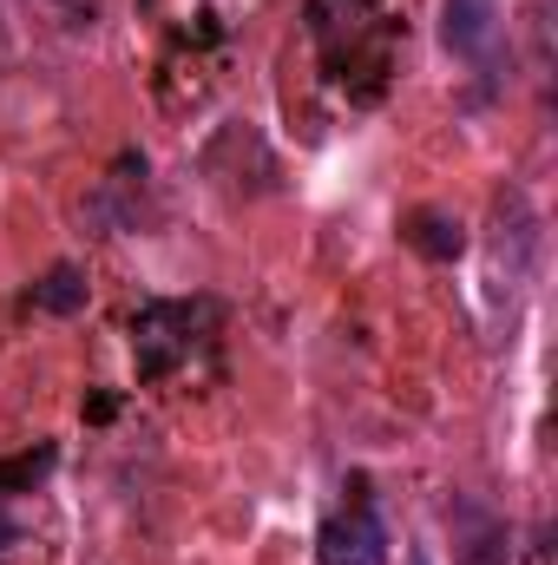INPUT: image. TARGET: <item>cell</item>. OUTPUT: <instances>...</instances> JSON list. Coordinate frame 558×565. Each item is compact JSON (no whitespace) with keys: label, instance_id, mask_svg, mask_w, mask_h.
<instances>
[{"label":"cell","instance_id":"5b68a950","mask_svg":"<svg viewBox=\"0 0 558 565\" xmlns=\"http://www.w3.org/2000/svg\"><path fill=\"white\" fill-rule=\"evenodd\" d=\"M46 467H53V447H40V454H20V460H0V493H13V487H33Z\"/></svg>","mask_w":558,"mask_h":565},{"label":"cell","instance_id":"277c9868","mask_svg":"<svg viewBox=\"0 0 558 565\" xmlns=\"http://www.w3.org/2000/svg\"><path fill=\"white\" fill-rule=\"evenodd\" d=\"M26 302H33V309H46V316H73V309H86V270L53 264L46 277L26 289Z\"/></svg>","mask_w":558,"mask_h":565},{"label":"cell","instance_id":"7a4b0ae2","mask_svg":"<svg viewBox=\"0 0 558 565\" xmlns=\"http://www.w3.org/2000/svg\"><path fill=\"white\" fill-rule=\"evenodd\" d=\"M493 33H500V13H493V0H447L440 7V40L453 46V53H486L493 46Z\"/></svg>","mask_w":558,"mask_h":565},{"label":"cell","instance_id":"6da1fadb","mask_svg":"<svg viewBox=\"0 0 558 565\" xmlns=\"http://www.w3.org/2000/svg\"><path fill=\"white\" fill-rule=\"evenodd\" d=\"M315 559L322 565H388V533L368 507H348L335 513L322 533H315Z\"/></svg>","mask_w":558,"mask_h":565},{"label":"cell","instance_id":"8992f818","mask_svg":"<svg viewBox=\"0 0 558 565\" xmlns=\"http://www.w3.org/2000/svg\"><path fill=\"white\" fill-rule=\"evenodd\" d=\"M415 565H427V559H415Z\"/></svg>","mask_w":558,"mask_h":565},{"label":"cell","instance_id":"3957f363","mask_svg":"<svg viewBox=\"0 0 558 565\" xmlns=\"http://www.w3.org/2000/svg\"><path fill=\"white\" fill-rule=\"evenodd\" d=\"M408 244H415L420 257H433V264H453V257L466 250V231H460V217H447V211H415V217H408Z\"/></svg>","mask_w":558,"mask_h":565}]
</instances>
